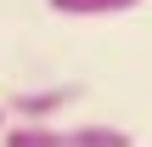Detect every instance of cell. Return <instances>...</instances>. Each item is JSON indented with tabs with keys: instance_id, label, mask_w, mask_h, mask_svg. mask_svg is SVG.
<instances>
[{
	"instance_id": "3957f363",
	"label": "cell",
	"mask_w": 152,
	"mask_h": 147,
	"mask_svg": "<svg viewBox=\"0 0 152 147\" xmlns=\"http://www.w3.org/2000/svg\"><path fill=\"white\" fill-rule=\"evenodd\" d=\"M6 125H11V119H6V102H0V136H6Z\"/></svg>"
},
{
	"instance_id": "6da1fadb",
	"label": "cell",
	"mask_w": 152,
	"mask_h": 147,
	"mask_svg": "<svg viewBox=\"0 0 152 147\" xmlns=\"http://www.w3.org/2000/svg\"><path fill=\"white\" fill-rule=\"evenodd\" d=\"M68 102H79V85H34L6 96V119L11 125H56V113H68Z\"/></svg>"
},
{
	"instance_id": "7a4b0ae2",
	"label": "cell",
	"mask_w": 152,
	"mask_h": 147,
	"mask_svg": "<svg viewBox=\"0 0 152 147\" xmlns=\"http://www.w3.org/2000/svg\"><path fill=\"white\" fill-rule=\"evenodd\" d=\"M56 17H118V11H135L141 0H45Z\"/></svg>"
}]
</instances>
